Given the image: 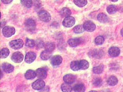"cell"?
I'll return each mask as SVG.
<instances>
[{"label": "cell", "instance_id": "obj_1", "mask_svg": "<svg viewBox=\"0 0 123 92\" xmlns=\"http://www.w3.org/2000/svg\"><path fill=\"white\" fill-rule=\"evenodd\" d=\"M25 26L27 30L30 32H32L36 29V22L32 19L28 18L25 22Z\"/></svg>", "mask_w": 123, "mask_h": 92}, {"label": "cell", "instance_id": "obj_2", "mask_svg": "<svg viewBox=\"0 0 123 92\" xmlns=\"http://www.w3.org/2000/svg\"><path fill=\"white\" fill-rule=\"evenodd\" d=\"M23 45H24V42H23V40L21 39L11 40L9 42L10 47L14 50H18L21 49Z\"/></svg>", "mask_w": 123, "mask_h": 92}, {"label": "cell", "instance_id": "obj_3", "mask_svg": "<svg viewBox=\"0 0 123 92\" xmlns=\"http://www.w3.org/2000/svg\"><path fill=\"white\" fill-rule=\"evenodd\" d=\"M2 32L4 36L6 37H9L15 33V30L12 27L6 26L3 28Z\"/></svg>", "mask_w": 123, "mask_h": 92}, {"label": "cell", "instance_id": "obj_4", "mask_svg": "<svg viewBox=\"0 0 123 92\" xmlns=\"http://www.w3.org/2000/svg\"><path fill=\"white\" fill-rule=\"evenodd\" d=\"M38 17L41 21L45 22H48L51 20L50 14L47 11L45 10L41 11L38 13Z\"/></svg>", "mask_w": 123, "mask_h": 92}, {"label": "cell", "instance_id": "obj_5", "mask_svg": "<svg viewBox=\"0 0 123 92\" xmlns=\"http://www.w3.org/2000/svg\"><path fill=\"white\" fill-rule=\"evenodd\" d=\"M104 54V52L101 49H94L89 52V55L90 57L94 58H100Z\"/></svg>", "mask_w": 123, "mask_h": 92}, {"label": "cell", "instance_id": "obj_6", "mask_svg": "<svg viewBox=\"0 0 123 92\" xmlns=\"http://www.w3.org/2000/svg\"><path fill=\"white\" fill-rule=\"evenodd\" d=\"M45 83L43 80L38 79L32 84V87L35 90H41L45 87Z\"/></svg>", "mask_w": 123, "mask_h": 92}, {"label": "cell", "instance_id": "obj_7", "mask_svg": "<svg viewBox=\"0 0 123 92\" xmlns=\"http://www.w3.org/2000/svg\"><path fill=\"white\" fill-rule=\"evenodd\" d=\"M24 59V56L21 52H14L12 56H11V60L15 63H20Z\"/></svg>", "mask_w": 123, "mask_h": 92}, {"label": "cell", "instance_id": "obj_8", "mask_svg": "<svg viewBox=\"0 0 123 92\" xmlns=\"http://www.w3.org/2000/svg\"><path fill=\"white\" fill-rule=\"evenodd\" d=\"M75 20L74 17H69L64 19L63 22V25L66 27L69 28L74 26L75 24Z\"/></svg>", "mask_w": 123, "mask_h": 92}, {"label": "cell", "instance_id": "obj_9", "mask_svg": "<svg viewBox=\"0 0 123 92\" xmlns=\"http://www.w3.org/2000/svg\"><path fill=\"white\" fill-rule=\"evenodd\" d=\"M84 29L88 32H93L95 29L96 26L94 23L91 21H87L84 23L83 25Z\"/></svg>", "mask_w": 123, "mask_h": 92}, {"label": "cell", "instance_id": "obj_10", "mask_svg": "<svg viewBox=\"0 0 123 92\" xmlns=\"http://www.w3.org/2000/svg\"><path fill=\"white\" fill-rule=\"evenodd\" d=\"M62 57L60 55H55L51 59V63L53 67H57L62 62Z\"/></svg>", "mask_w": 123, "mask_h": 92}, {"label": "cell", "instance_id": "obj_11", "mask_svg": "<svg viewBox=\"0 0 123 92\" xmlns=\"http://www.w3.org/2000/svg\"><path fill=\"white\" fill-rule=\"evenodd\" d=\"M36 58V54L33 52H29L26 54L25 61L28 63H32Z\"/></svg>", "mask_w": 123, "mask_h": 92}, {"label": "cell", "instance_id": "obj_12", "mask_svg": "<svg viewBox=\"0 0 123 92\" xmlns=\"http://www.w3.org/2000/svg\"><path fill=\"white\" fill-rule=\"evenodd\" d=\"M37 76L41 79H45L47 77V71L44 68H38L36 70Z\"/></svg>", "mask_w": 123, "mask_h": 92}, {"label": "cell", "instance_id": "obj_13", "mask_svg": "<svg viewBox=\"0 0 123 92\" xmlns=\"http://www.w3.org/2000/svg\"><path fill=\"white\" fill-rule=\"evenodd\" d=\"M68 43L72 47H75L82 43V40L79 38H70L68 40Z\"/></svg>", "mask_w": 123, "mask_h": 92}, {"label": "cell", "instance_id": "obj_14", "mask_svg": "<svg viewBox=\"0 0 123 92\" xmlns=\"http://www.w3.org/2000/svg\"><path fill=\"white\" fill-rule=\"evenodd\" d=\"M76 79L75 75L72 74H67L65 75L63 77V80L67 84H71L74 83Z\"/></svg>", "mask_w": 123, "mask_h": 92}, {"label": "cell", "instance_id": "obj_15", "mask_svg": "<svg viewBox=\"0 0 123 92\" xmlns=\"http://www.w3.org/2000/svg\"><path fill=\"white\" fill-rule=\"evenodd\" d=\"M2 68L3 70L7 73H11L14 70V67L12 65L7 63H3L2 65Z\"/></svg>", "mask_w": 123, "mask_h": 92}, {"label": "cell", "instance_id": "obj_16", "mask_svg": "<svg viewBox=\"0 0 123 92\" xmlns=\"http://www.w3.org/2000/svg\"><path fill=\"white\" fill-rule=\"evenodd\" d=\"M108 53L111 57H117L120 54V50L117 47H112L109 49Z\"/></svg>", "mask_w": 123, "mask_h": 92}, {"label": "cell", "instance_id": "obj_17", "mask_svg": "<svg viewBox=\"0 0 123 92\" xmlns=\"http://www.w3.org/2000/svg\"><path fill=\"white\" fill-rule=\"evenodd\" d=\"M37 76L36 72L32 70H29L27 71L25 74V77L27 79H32Z\"/></svg>", "mask_w": 123, "mask_h": 92}, {"label": "cell", "instance_id": "obj_18", "mask_svg": "<svg viewBox=\"0 0 123 92\" xmlns=\"http://www.w3.org/2000/svg\"><path fill=\"white\" fill-rule=\"evenodd\" d=\"M71 14V10L69 9L68 8H63V9H62V10L60 11V14L61 16H62L63 17H70V14Z\"/></svg>", "mask_w": 123, "mask_h": 92}, {"label": "cell", "instance_id": "obj_19", "mask_svg": "<svg viewBox=\"0 0 123 92\" xmlns=\"http://www.w3.org/2000/svg\"><path fill=\"white\" fill-rule=\"evenodd\" d=\"M52 55V52H50L47 50H45L43 52H42L41 54V58L44 60H46L49 59L50 58Z\"/></svg>", "mask_w": 123, "mask_h": 92}, {"label": "cell", "instance_id": "obj_20", "mask_svg": "<svg viewBox=\"0 0 123 92\" xmlns=\"http://www.w3.org/2000/svg\"><path fill=\"white\" fill-rule=\"evenodd\" d=\"M85 90V86L82 83L76 84L74 87V90L75 92H84Z\"/></svg>", "mask_w": 123, "mask_h": 92}, {"label": "cell", "instance_id": "obj_21", "mask_svg": "<svg viewBox=\"0 0 123 92\" xmlns=\"http://www.w3.org/2000/svg\"><path fill=\"white\" fill-rule=\"evenodd\" d=\"M79 64H80V70H86L89 68V63L86 60H82L79 61Z\"/></svg>", "mask_w": 123, "mask_h": 92}, {"label": "cell", "instance_id": "obj_22", "mask_svg": "<svg viewBox=\"0 0 123 92\" xmlns=\"http://www.w3.org/2000/svg\"><path fill=\"white\" fill-rule=\"evenodd\" d=\"M108 84L110 86H115L118 82V79L114 76H111L108 79Z\"/></svg>", "mask_w": 123, "mask_h": 92}, {"label": "cell", "instance_id": "obj_23", "mask_svg": "<svg viewBox=\"0 0 123 92\" xmlns=\"http://www.w3.org/2000/svg\"><path fill=\"white\" fill-rule=\"evenodd\" d=\"M98 19L99 22L102 23H105L108 21V17L104 13H99L98 16Z\"/></svg>", "mask_w": 123, "mask_h": 92}, {"label": "cell", "instance_id": "obj_24", "mask_svg": "<svg viewBox=\"0 0 123 92\" xmlns=\"http://www.w3.org/2000/svg\"><path fill=\"white\" fill-rule=\"evenodd\" d=\"M70 68L73 71H78L80 70L79 61H73L70 63Z\"/></svg>", "mask_w": 123, "mask_h": 92}, {"label": "cell", "instance_id": "obj_25", "mask_svg": "<svg viewBox=\"0 0 123 92\" xmlns=\"http://www.w3.org/2000/svg\"><path fill=\"white\" fill-rule=\"evenodd\" d=\"M61 89L63 92H71L72 91L71 86L67 83L63 84L61 86Z\"/></svg>", "mask_w": 123, "mask_h": 92}, {"label": "cell", "instance_id": "obj_26", "mask_svg": "<svg viewBox=\"0 0 123 92\" xmlns=\"http://www.w3.org/2000/svg\"><path fill=\"white\" fill-rule=\"evenodd\" d=\"M44 47L46 50L52 52L55 49V45L53 43H47L45 44Z\"/></svg>", "mask_w": 123, "mask_h": 92}, {"label": "cell", "instance_id": "obj_27", "mask_svg": "<svg viewBox=\"0 0 123 92\" xmlns=\"http://www.w3.org/2000/svg\"><path fill=\"white\" fill-rule=\"evenodd\" d=\"M9 54V50L7 48H3L1 51V58H5Z\"/></svg>", "mask_w": 123, "mask_h": 92}, {"label": "cell", "instance_id": "obj_28", "mask_svg": "<svg viewBox=\"0 0 123 92\" xmlns=\"http://www.w3.org/2000/svg\"><path fill=\"white\" fill-rule=\"evenodd\" d=\"M74 3L78 6L83 7L87 4V1H85V0H74Z\"/></svg>", "mask_w": 123, "mask_h": 92}, {"label": "cell", "instance_id": "obj_29", "mask_svg": "<svg viewBox=\"0 0 123 92\" xmlns=\"http://www.w3.org/2000/svg\"><path fill=\"white\" fill-rule=\"evenodd\" d=\"M104 69V67L103 65H99L98 66L94 67L93 69V72L95 74H101V73L103 72Z\"/></svg>", "mask_w": 123, "mask_h": 92}, {"label": "cell", "instance_id": "obj_30", "mask_svg": "<svg viewBox=\"0 0 123 92\" xmlns=\"http://www.w3.org/2000/svg\"><path fill=\"white\" fill-rule=\"evenodd\" d=\"M107 12H108L109 14H113L115 12H116L117 11V8L116 6L113 5H111L109 6H108L107 8Z\"/></svg>", "mask_w": 123, "mask_h": 92}, {"label": "cell", "instance_id": "obj_31", "mask_svg": "<svg viewBox=\"0 0 123 92\" xmlns=\"http://www.w3.org/2000/svg\"><path fill=\"white\" fill-rule=\"evenodd\" d=\"M74 31L76 33H80L84 31V28L83 25L76 26L74 28Z\"/></svg>", "mask_w": 123, "mask_h": 92}, {"label": "cell", "instance_id": "obj_32", "mask_svg": "<svg viewBox=\"0 0 123 92\" xmlns=\"http://www.w3.org/2000/svg\"><path fill=\"white\" fill-rule=\"evenodd\" d=\"M105 38L103 36H98L95 38V43L98 45H101L103 44L104 42Z\"/></svg>", "mask_w": 123, "mask_h": 92}, {"label": "cell", "instance_id": "obj_33", "mask_svg": "<svg viewBox=\"0 0 123 92\" xmlns=\"http://www.w3.org/2000/svg\"><path fill=\"white\" fill-rule=\"evenodd\" d=\"M21 3L23 6L27 8H30L32 5V1L30 0H22Z\"/></svg>", "mask_w": 123, "mask_h": 92}, {"label": "cell", "instance_id": "obj_34", "mask_svg": "<svg viewBox=\"0 0 123 92\" xmlns=\"http://www.w3.org/2000/svg\"><path fill=\"white\" fill-rule=\"evenodd\" d=\"M25 45L27 46V47L32 48L36 45V43H35V41H34L33 40L27 38L25 42Z\"/></svg>", "mask_w": 123, "mask_h": 92}, {"label": "cell", "instance_id": "obj_35", "mask_svg": "<svg viewBox=\"0 0 123 92\" xmlns=\"http://www.w3.org/2000/svg\"><path fill=\"white\" fill-rule=\"evenodd\" d=\"M35 43H36V47L37 48H42V47H43L45 46L43 41L42 40H37L35 42Z\"/></svg>", "mask_w": 123, "mask_h": 92}, {"label": "cell", "instance_id": "obj_36", "mask_svg": "<svg viewBox=\"0 0 123 92\" xmlns=\"http://www.w3.org/2000/svg\"><path fill=\"white\" fill-rule=\"evenodd\" d=\"M93 84L96 86H100L102 84V80L100 78H95L93 81Z\"/></svg>", "mask_w": 123, "mask_h": 92}, {"label": "cell", "instance_id": "obj_37", "mask_svg": "<svg viewBox=\"0 0 123 92\" xmlns=\"http://www.w3.org/2000/svg\"><path fill=\"white\" fill-rule=\"evenodd\" d=\"M50 91V88L48 86H45L43 89H42L40 92H49Z\"/></svg>", "mask_w": 123, "mask_h": 92}, {"label": "cell", "instance_id": "obj_38", "mask_svg": "<svg viewBox=\"0 0 123 92\" xmlns=\"http://www.w3.org/2000/svg\"><path fill=\"white\" fill-rule=\"evenodd\" d=\"M2 2L3 3H4V4H9V3H10L11 2H12V0H10V1H4V0H2Z\"/></svg>", "mask_w": 123, "mask_h": 92}, {"label": "cell", "instance_id": "obj_39", "mask_svg": "<svg viewBox=\"0 0 123 92\" xmlns=\"http://www.w3.org/2000/svg\"><path fill=\"white\" fill-rule=\"evenodd\" d=\"M5 22H2V23H1V27L2 28V27H3L4 26V25H5Z\"/></svg>", "mask_w": 123, "mask_h": 92}, {"label": "cell", "instance_id": "obj_40", "mask_svg": "<svg viewBox=\"0 0 123 92\" xmlns=\"http://www.w3.org/2000/svg\"><path fill=\"white\" fill-rule=\"evenodd\" d=\"M121 34H122V35L123 36V28L121 30Z\"/></svg>", "mask_w": 123, "mask_h": 92}, {"label": "cell", "instance_id": "obj_41", "mask_svg": "<svg viewBox=\"0 0 123 92\" xmlns=\"http://www.w3.org/2000/svg\"><path fill=\"white\" fill-rule=\"evenodd\" d=\"M89 92H97L95 91H90Z\"/></svg>", "mask_w": 123, "mask_h": 92}, {"label": "cell", "instance_id": "obj_42", "mask_svg": "<svg viewBox=\"0 0 123 92\" xmlns=\"http://www.w3.org/2000/svg\"><path fill=\"white\" fill-rule=\"evenodd\" d=\"M112 1V2H117V0H115H115H112V1Z\"/></svg>", "mask_w": 123, "mask_h": 92}]
</instances>
